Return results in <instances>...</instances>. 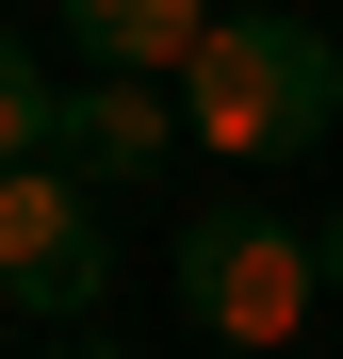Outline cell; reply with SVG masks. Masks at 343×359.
Segmentation results:
<instances>
[{"mask_svg":"<svg viewBox=\"0 0 343 359\" xmlns=\"http://www.w3.org/2000/svg\"><path fill=\"white\" fill-rule=\"evenodd\" d=\"M180 131L213 147V163H311L327 131H343V49L295 17V0H229V17L196 33V66H180Z\"/></svg>","mask_w":343,"mask_h":359,"instance_id":"obj_1","label":"cell"},{"mask_svg":"<svg viewBox=\"0 0 343 359\" xmlns=\"http://www.w3.org/2000/svg\"><path fill=\"white\" fill-rule=\"evenodd\" d=\"M311 294H327V262H311V229H278L262 196H213L196 229H180V311L213 327V343H295L311 327Z\"/></svg>","mask_w":343,"mask_h":359,"instance_id":"obj_2","label":"cell"},{"mask_svg":"<svg viewBox=\"0 0 343 359\" xmlns=\"http://www.w3.org/2000/svg\"><path fill=\"white\" fill-rule=\"evenodd\" d=\"M114 294V229H98V180L66 163H0V311H33V327H82Z\"/></svg>","mask_w":343,"mask_h":359,"instance_id":"obj_3","label":"cell"},{"mask_svg":"<svg viewBox=\"0 0 343 359\" xmlns=\"http://www.w3.org/2000/svg\"><path fill=\"white\" fill-rule=\"evenodd\" d=\"M49 163H66V180H98V196H114V180H163V163H180V98H163V82H131V66H98V82H66V98H49Z\"/></svg>","mask_w":343,"mask_h":359,"instance_id":"obj_4","label":"cell"},{"mask_svg":"<svg viewBox=\"0 0 343 359\" xmlns=\"http://www.w3.org/2000/svg\"><path fill=\"white\" fill-rule=\"evenodd\" d=\"M49 17H66V49H82V66L163 82V66H196V33L229 17V0H49Z\"/></svg>","mask_w":343,"mask_h":359,"instance_id":"obj_5","label":"cell"},{"mask_svg":"<svg viewBox=\"0 0 343 359\" xmlns=\"http://www.w3.org/2000/svg\"><path fill=\"white\" fill-rule=\"evenodd\" d=\"M49 98H66V82L33 66V33H0V163H33V147H49Z\"/></svg>","mask_w":343,"mask_h":359,"instance_id":"obj_6","label":"cell"},{"mask_svg":"<svg viewBox=\"0 0 343 359\" xmlns=\"http://www.w3.org/2000/svg\"><path fill=\"white\" fill-rule=\"evenodd\" d=\"M311 262H327V294H343V212H327V229H311Z\"/></svg>","mask_w":343,"mask_h":359,"instance_id":"obj_7","label":"cell"},{"mask_svg":"<svg viewBox=\"0 0 343 359\" xmlns=\"http://www.w3.org/2000/svg\"><path fill=\"white\" fill-rule=\"evenodd\" d=\"M49 359H131V343H49Z\"/></svg>","mask_w":343,"mask_h":359,"instance_id":"obj_8","label":"cell"},{"mask_svg":"<svg viewBox=\"0 0 343 359\" xmlns=\"http://www.w3.org/2000/svg\"><path fill=\"white\" fill-rule=\"evenodd\" d=\"M196 359H262V343H196Z\"/></svg>","mask_w":343,"mask_h":359,"instance_id":"obj_9","label":"cell"}]
</instances>
